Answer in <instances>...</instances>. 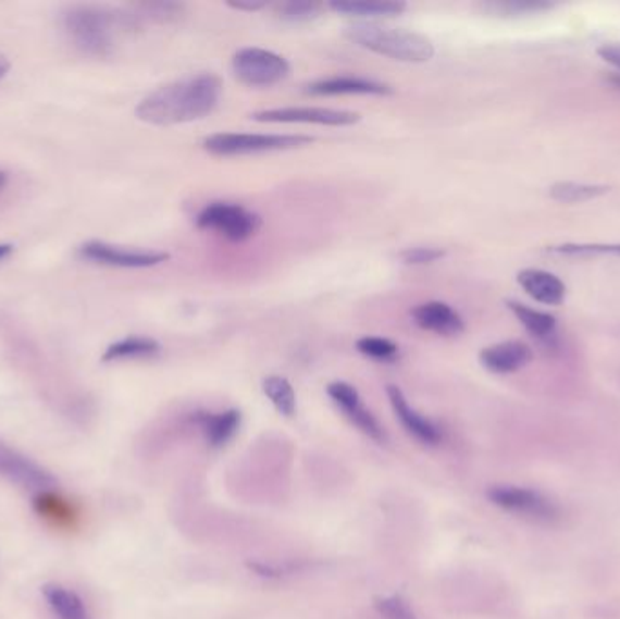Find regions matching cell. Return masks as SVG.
<instances>
[{
	"mask_svg": "<svg viewBox=\"0 0 620 619\" xmlns=\"http://www.w3.org/2000/svg\"><path fill=\"white\" fill-rule=\"evenodd\" d=\"M222 78L214 73H198L165 84L136 106L138 121L152 126H176L200 121L216 110L222 99Z\"/></svg>",
	"mask_w": 620,
	"mask_h": 619,
	"instance_id": "6da1fadb",
	"label": "cell"
},
{
	"mask_svg": "<svg viewBox=\"0 0 620 619\" xmlns=\"http://www.w3.org/2000/svg\"><path fill=\"white\" fill-rule=\"evenodd\" d=\"M345 37L359 48L375 55L388 57L392 61L429 62L435 50L432 40L408 29L386 28L380 24L358 23L345 28Z\"/></svg>",
	"mask_w": 620,
	"mask_h": 619,
	"instance_id": "7a4b0ae2",
	"label": "cell"
},
{
	"mask_svg": "<svg viewBox=\"0 0 620 619\" xmlns=\"http://www.w3.org/2000/svg\"><path fill=\"white\" fill-rule=\"evenodd\" d=\"M62 24L76 48L89 55L106 57L113 50L114 17L102 8L84 4L65 8Z\"/></svg>",
	"mask_w": 620,
	"mask_h": 619,
	"instance_id": "3957f363",
	"label": "cell"
},
{
	"mask_svg": "<svg viewBox=\"0 0 620 619\" xmlns=\"http://www.w3.org/2000/svg\"><path fill=\"white\" fill-rule=\"evenodd\" d=\"M314 143L305 135H261V133H216L203 140L207 153L216 157H241V154L272 153L287 149L303 148Z\"/></svg>",
	"mask_w": 620,
	"mask_h": 619,
	"instance_id": "277c9868",
	"label": "cell"
},
{
	"mask_svg": "<svg viewBox=\"0 0 620 619\" xmlns=\"http://www.w3.org/2000/svg\"><path fill=\"white\" fill-rule=\"evenodd\" d=\"M196 225L227 240L245 242L260 231L261 219L239 203L211 202L198 213Z\"/></svg>",
	"mask_w": 620,
	"mask_h": 619,
	"instance_id": "5b68a950",
	"label": "cell"
},
{
	"mask_svg": "<svg viewBox=\"0 0 620 619\" xmlns=\"http://www.w3.org/2000/svg\"><path fill=\"white\" fill-rule=\"evenodd\" d=\"M486 496L499 509L521 516L526 520L538 521V523H554L559 520L560 510L557 504L533 488L503 483V485L489 487Z\"/></svg>",
	"mask_w": 620,
	"mask_h": 619,
	"instance_id": "8992f818",
	"label": "cell"
},
{
	"mask_svg": "<svg viewBox=\"0 0 620 619\" xmlns=\"http://www.w3.org/2000/svg\"><path fill=\"white\" fill-rule=\"evenodd\" d=\"M287 59L263 48H244L233 57L234 77L250 88H269L287 78Z\"/></svg>",
	"mask_w": 620,
	"mask_h": 619,
	"instance_id": "52a82bcc",
	"label": "cell"
},
{
	"mask_svg": "<svg viewBox=\"0 0 620 619\" xmlns=\"http://www.w3.org/2000/svg\"><path fill=\"white\" fill-rule=\"evenodd\" d=\"M78 252H80L82 258H86L89 262L124 269L154 268V265L168 262L171 258L169 252L129 249V247L113 246V244L97 240L82 244Z\"/></svg>",
	"mask_w": 620,
	"mask_h": 619,
	"instance_id": "ba28073f",
	"label": "cell"
},
{
	"mask_svg": "<svg viewBox=\"0 0 620 619\" xmlns=\"http://www.w3.org/2000/svg\"><path fill=\"white\" fill-rule=\"evenodd\" d=\"M256 122L269 124H318V126H354L361 116L352 111L328 110V108H277L256 111L250 115Z\"/></svg>",
	"mask_w": 620,
	"mask_h": 619,
	"instance_id": "9c48e42d",
	"label": "cell"
},
{
	"mask_svg": "<svg viewBox=\"0 0 620 619\" xmlns=\"http://www.w3.org/2000/svg\"><path fill=\"white\" fill-rule=\"evenodd\" d=\"M0 472L8 480L16 483L18 487L35 491L38 494L53 491L59 483L57 478L44 467L38 466L37 461L29 460L27 456L8 449L4 445H0Z\"/></svg>",
	"mask_w": 620,
	"mask_h": 619,
	"instance_id": "30bf717a",
	"label": "cell"
},
{
	"mask_svg": "<svg viewBox=\"0 0 620 619\" xmlns=\"http://www.w3.org/2000/svg\"><path fill=\"white\" fill-rule=\"evenodd\" d=\"M326 395L331 396V400L339 407V411L350 420L352 425L367 434L370 440H374L377 444H385L386 434L381 428V423L375 420L374 414L363 406L361 396L352 385L347 382H332L326 387Z\"/></svg>",
	"mask_w": 620,
	"mask_h": 619,
	"instance_id": "8fae6325",
	"label": "cell"
},
{
	"mask_svg": "<svg viewBox=\"0 0 620 619\" xmlns=\"http://www.w3.org/2000/svg\"><path fill=\"white\" fill-rule=\"evenodd\" d=\"M386 395H388L392 411H394L397 420H399V423H401L408 434H412L413 438L419 440L424 445L441 444V440H443L441 429L434 422H430L429 418H424L421 412L416 411L408 404L407 396L402 395V391L399 387L388 385Z\"/></svg>",
	"mask_w": 620,
	"mask_h": 619,
	"instance_id": "7c38bea8",
	"label": "cell"
},
{
	"mask_svg": "<svg viewBox=\"0 0 620 619\" xmlns=\"http://www.w3.org/2000/svg\"><path fill=\"white\" fill-rule=\"evenodd\" d=\"M413 324L439 336H457L464 331V320L445 301H424L412 309Z\"/></svg>",
	"mask_w": 620,
	"mask_h": 619,
	"instance_id": "4fadbf2b",
	"label": "cell"
},
{
	"mask_svg": "<svg viewBox=\"0 0 620 619\" xmlns=\"http://www.w3.org/2000/svg\"><path fill=\"white\" fill-rule=\"evenodd\" d=\"M533 352L524 342L508 341L484 347L479 362L494 374H511L526 368L532 362Z\"/></svg>",
	"mask_w": 620,
	"mask_h": 619,
	"instance_id": "5bb4252c",
	"label": "cell"
},
{
	"mask_svg": "<svg viewBox=\"0 0 620 619\" xmlns=\"http://www.w3.org/2000/svg\"><path fill=\"white\" fill-rule=\"evenodd\" d=\"M517 282L530 298L544 306H559L565 300L566 285L559 276L544 269H522Z\"/></svg>",
	"mask_w": 620,
	"mask_h": 619,
	"instance_id": "9a60e30c",
	"label": "cell"
},
{
	"mask_svg": "<svg viewBox=\"0 0 620 619\" xmlns=\"http://www.w3.org/2000/svg\"><path fill=\"white\" fill-rule=\"evenodd\" d=\"M307 94L318 97H336V95H375L385 97L394 94L388 84L377 83L363 77H332L323 78L307 86Z\"/></svg>",
	"mask_w": 620,
	"mask_h": 619,
	"instance_id": "2e32d148",
	"label": "cell"
},
{
	"mask_svg": "<svg viewBox=\"0 0 620 619\" xmlns=\"http://www.w3.org/2000/svg\"><path fill=\"white\" fill-rule=\"evenodd\" d=\"M511 313L521 322L522 327L544 346H554L557 338V320L554 314L544 313L521 301H508Z\"/></svg>",
	"mask_w": 620,
	"mask_h": 619,
	"instance_id": "e0dca14e",
	"label": "cell"
},
{
	"mask_svg": "<svg viewBox=\"0 0 620 619\" xmlns=\"http://www.w3.org/2000/svg\"><path fill=\"white\" fill-rule=\"evenodd\" d=\"M42 596L57 619H91L84 599L67 586L48 583L42 586Z\"/></svg>",
	"mask_w": 620,
	"mask_h": 619,
	"instance_id": "ac0fdd59",
	"label": "cell"
},
{
	"mask_svg": "<svg viewBox=\"0 0 620 619\" xmlns=\"http://www.w3.org/2000/svg\"><path fill=\"white\" fill-rule=\"evenodd\" d=\"M241 414L236 409H227L223 412H209L200 420L201 431L206 436L207 444L212 447H223L238 433Z\"/></svg>",
	"mask_w": 620,
	"mask_h": 619,
	"instance_id": "d6986e66",
	"label": "cell"
},
{
	"mask_svg": "<svg viewBox=\"0 0 620 619\" xmlns=\"http://www.w3.org/2000/svg\"><path fill=\"white\" fill-rule=\"evenodd\" d=\"M162 351V346L149 336H127L124 341L114 342L103 352L102 362H120V360H141L154 358Z\"/></svg>",
	"mask_w": 620,
	"mask_h": 619,
	"instance_id": "ffe728a7",
	"label": "cell"
},
{
	"mask_svg": "<svg viewBox=\"0 0 620 619\" xmlns=\"http://www.w3.org/2000/svg\"><path fill=\"white\" fill-rule=\"evenodd\" d=\"M331 10L348 17H394L407 10L405 2H367V0H334Z\"/></svg>",
	"mask_w": 620,
	"mask_h": 619,
	"instance_id": "44dd1931",
	"label": "cell"
},
{
	"mask_svg": "<svg viewBox=\"0 0 620 619\" xmlns=\"http://www.w3.org/2000/svg\"><path fill=\"white\" fill-rule=\"evenodd\" d=\"M35 510L46 520L53 521L54 525L59 527H73L76 518H78L75 507L67 499L57 496L53 491L37 494Z\"/></svg>",
	"mask_w": 620,
	"mask_h": 619,
	"instance_id": "7402d4cb",
	"label": "cell"
},
{
	"mask_svg": "<svg viewBox=\"0 0 620 619\" xmlns=\"http://www.w3.org/2000/svg\"><path fill=\"white\" fill-rule=\"evenodd\" d=\"M261 389L265 393L266 398L271 400L272 406L283 417H294L296 409H298V401H296V393L287 379L283 376H266L261 384Z\"/></svg>",
	"mask_w": 620,
	"mask_h": 619,
	"instance_id": "603a6c76",
	"label": "cell"
},
{
	"mask_svg": "<svg viewBox=\"0 0 620 619\" xmlns=\"http://www.w3.org/2000/svg\"><path fill=\"white\" fill-rule=\"evenodd\" d=\"M609 187L593 186V184H576V182H559L549 189V197L562 203H582L608 193Z\"/></svg>",
	"mask_w": 620,
	"mask_h": 619,
	"instance_id": "cb8c5ba5",
	"label": "cell"
},
{
	"mask_svg": "<svg viewBox=\"0 0 620 619\" xmlns=\"http://www.w3.org/2000/svg\"><path fill=\"white\" fill-rule=\"evenodd\" d=\"M358 349L364 357L377 360V362H394L399 357V347L394 342L380 338V336H364L356 342Z\"/></svg>",
	"mask_w": 620,
	"mask_h": 619,
	"instance_id": "d4e9b609",
	"label": "cell"
},
{
	"mask_svg": "<svg viewBox=\"0 0 620 619\" xmlns=\"http://www.w3.org/2000/svg\"><path fill=\"white\" fill-rule=\"evenodd\" d=\"M277 13L285 23H310L320 17L321 7L314 2H307V0H290V2H283L282 7L277 8Z\"/></svg>",
	"mask_w": 620,
	"mask_h": 619,
	"instance_id": "484cf974",
	"label": "cell"
},
{
	"mask_svg": "<svg viewBox=\"0 0 620 619\" xmlns=\"http://www.w3.org/2000/svg\"><path fill=\"white\" fill-rule=\"evenodd\" d=\"M484 8L495 15L517 17V15L546 12V10H551V4L548 2H530V0H522V2L521 0H513V2H492Z\"/></svg>",
	"mask_w": 620,
	"mask_h": 619,
	"instance_id": "4316f807",
	"label": "cell"
},
{
	"mask_svg": "<svg viewBox=\"0 0 620 619\" xmlns=\"http://www.w3.org/2000/svg\"><path fill=\"white\" fill-rule=\"evenodd\" d=\"M374 607L383 619H418L412 607L401 596L377 597Z\"/></svg>",
	"mask_w": 620,
	"mask_h": 619,
	"instance_id": "83f0119b",
	"label": "cell"
},
{
	"mask_svg": "<svg viewBox=\"0 0 620 619\" xmlns=\"http://www.w3.org/2000/svg\"><path fill=\"white\" fill-rule=\"evenodd\" d=\"M446 252L439 247H408L401 252L402 262L408 265H429L445 257Z\"/></svg>",
	"mask_w": 620,
	"mask_h": 619,
	"instance_id": "f1b7e54d",
	"label": "cell"
},
{
	"mask_svg": "<svg viewBox=\"0 0 620 619\" xmlns=\"http://www.w3.org/2000/svg\"><path fill=\"white\" fill-rule=\"evenodd\" d=\"M554 252H559V255H568V257H584V255H619L620 257V244L617 246H600V244H595V246H586V244H566V246L554 247L551 249Z\"/></svg>",
	"mask_w": 620,
	"mask_h": 619,
	"instance_id": "f546056e",
	"label": "cell"
},
{
	"mask_svg": "<svg viewBox=\"0 0 620 619\" xmlns=\"http://www.w3.org/2000/svg\"><path fill=\"white\" fill-rule=\"evenodd\" d=\"M598 57L603 59L604 62H608L609 66H613L615 70L620 72V45L619 42H613V45L600 46L597 50ZM620 75V73H619Z\"/></svg>",
	"mask_w": 620,
	"mask_h": 619,
	"instance_id": "4dcf8cb0",
	"label": "cell"
},
{
	"mask_svg": "<svg viewBox=\"0 0 620 619\" xmlns=\"http://www.w3.org/2000/svg\"><path fill=\"white\" fill-rule=\"evenodd\" d=\"M265 7V2H228V8L238 10V12H258Z\"/></svg>",
	"mask_w": 620,
	"mask_h": 619,
	"instance_id": "1f68e13d",
	"label": "cell"
},
{
	"mask_svg": "<svg viewBox=\"0 0 620 619\" xmlns=\"http://www.w3.org/2000/svg\"><path fill=\"white\" fill-rule=\"evenodd\" d=\"M8 72H10V61L4 55H0V78L5 77Z\"/></svg>",
	"mask_w": 620,
	"mask_h": 619,
	"instance_id": "d6a6232c",
	"label": "cell"
},
{
	"mask_svg": "<svg viewBox=\"0 0 620 619\" xmlns=\"http://www.w3.org/2000/svg\"><path fill=\"white\" fill-rule=\"evenodd\" d=\"M11 252H13L11 244H0V260L10 257Z\"/></svg>",
	"mask_w": 620,
	"mask_h": 619,
	"instance_id": "836d02e7",
	"label": "cell"
},
{
	"mask_svg": "<svg viewBox=\"0 0 620 619\" xmlns=\"http://www.w3.org/2000/svg\"><path fill=\"white\" fill-rule=\"evenodd\" d=\"M5 184V173H2V171H0V187L4 186Z\"/></svg>",
	"mask_w": 620,
	"mask_h": 619,
	"instance_id": "e575fe53",
	"label": "cell"
},
{
	"mask_svg": "<svg viewBox=\"0 0 620 619\" xmlns=\"http://www.w3.org/2000/svg\"><path fill=\"white\" fill-rule=\"evenodd\" d=\"M611 83L617 84V86H619V88H620V75H619V77L611 78Z\"/></svg>",
	"mask_w": 620,
	"mask_h": 619,
	"instance_id": "d590c367",
	"label": "cell"
}]
</instances>
